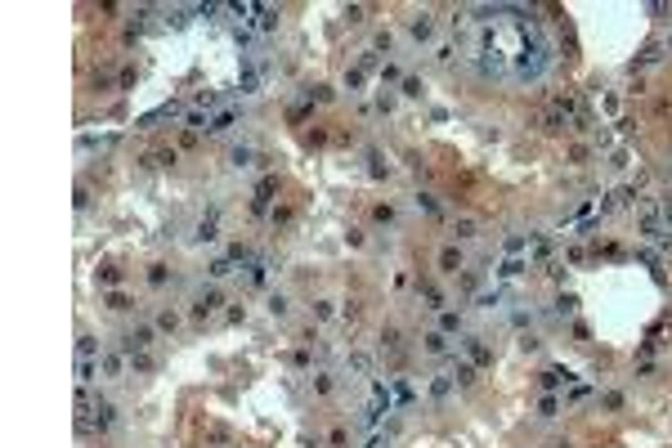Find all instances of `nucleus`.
Wrapping results in <instances>:
<instances>
[{
  "label": "nucleus",
  "instance_id": "nucleus-1",
  "mask_svg": "<svg viewBox=\"0 0 672 448\" xmlns=\"http://www.w3.org/2000/svg\"><path fill=\"white\" fill-rule=\"evenodd\" d=\"M215 305H220V296H215V291H211V296H202V300H197V314H211V309H215Z\"/></svg>",
  "mask_w": 672,
  "mask_h": 448
},
{
  "label": "nucleus",
  "instance_id": "nucleus-2",
  "mask_svg": "<svg viewBox=\"0 0 672 448\" xmlns=\"http://www.w3.org/2000/svg\"><path fill=\"white\" fill-rule=\"evenodd\" d=\"M76 372H81V381H95V363H90V359H81V368H76Z\"/></svg>",
  "mask_w": 672,
  "mask_h": 448
}]
</instances>
